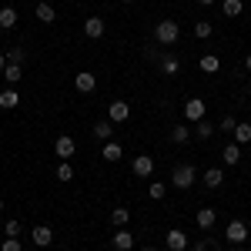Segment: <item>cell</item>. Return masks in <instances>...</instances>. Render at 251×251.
Here are the masks:
<instances>
[{
	"label": "cell",
	"mask_w": 251,
	"mask_h": 251,
	"mask_svg": "<svg viewBox=\"0 0 251 251\" xmlns=\"http://www.w3.org/2000/svg\"><path fill=\"white\" fill-rule=\"evenodd\" d=\"M177 37H181V27H177V20H157L154 40L161 44V47H171V44H177Z\"/></svg>",
	"instance_id": "6da1fadb"
},
{
	"label": "cell",
	"mask_w": 251,
	"mask_h": 251,
	"mask_svg": "<svg viewBox=\"0 0 251 251\" xmlns=\"http://www.w3.org/2000/svg\"><path fill=\"white\" fill-rule=\"evenodd\" d=\"M194 181H198V171H194V164H177L171 174V184L177 188V191H188V188H194Z\"/></svg>",
	"instance_id": "7a4b0ae2"
},
{
	"label": "cell",
	"mask_w": 251,
	"mask_h": 251,
	"mask_svg": "<svg viewBox=\"0 0 251 251\" xmlns=\"http://www.w3.org/2000/svg\"><path fill=\"white\" fill-rule=\"evenodd\" d=\"M225 238L231 241L234 248H241V245L251 238V231H248V225H245V221H238V218H234V221H228V228H225Z\"/></svg>",
	"instance_id": "3957f363"
},
{
	"label": "cell",
	"mask_w": 251,
	"mask_h": 251,
	"mask_svg": "<svg viewBox=\"0 0 251 251\" xmlns=\"http://www.w3.org/2000/svg\"><path fill=\"white\" fill-rule=\"evenodd\" d=\"M131 117V104L127 100H111V107H107V121L111 124H124Z\"/></svg>",
	"instance_id": "277c9868"
},
{
	"label": "cell",
	"mask_w": 251,
	"mask_h": 251,
	"mask_svg": "<svg viewBox=\"0 0 251 251\" xmlns=\"http://www.w3.org/2000/svg\"><path fill=\"white\" fill-rule=\"evenodd\" d=\"M54 151H57L60 161H71V157H74V151H77V141H74L71 134H60L57 144H54Z\"/></svg>",
	"instance_id": "5b68a950"
},
{
	"label": "cell",
	"mask_w": 251,
	"mask_h": 251,
	"mask_svg": "<svg viewBox=\"0 0 251 251\" xmlns=\"http://www.w3.org/2000/svg\"><path fill=\"white\" fill-rule=\"evenodd\" d=\"M204 111H208V107H204V100H201V97H191V100L184 104V117H188L191 124L204 121Z\"/></svg>",
	"instance_id": "8992f818"
},
{
	"label": "cell",
	"mask_w": 251,
	"mask_h": 251,
	"mask_svg": "<svg viewBox=\"0 0 251 251\" xmlns=\"http://www.w3.org/2000/svg\"><path fill=\"white\" fill-rule=\"evenodd\" d=\"M131 171H134L137 177H151V174H154V157L151 154H137L134 164H131Z\"/></svg>",
	"instance_id": "52a82bcc"
},
{
	"label": "cell",
	"mask_w": 251,
	"mask_h": 251,
	"mask_svg": "<svg viewBox=\"0 0 251 251\" xmlns=\"http://www.w3.org/2000/svg\"><path fill=\"white\" fill-rule=\"evenodd\" d=\"M30 241H34L37 248H47V245H54V231H50L47 225H37V228L30 231Z\"/></svg>",
	"instance_id": "ba28073f"
},
{
	"label": "cell",
	"mask_w": 251,
	"mask_h": 251,
	"mask_svg": "<svg viewBox=\"0 0 251 251\" xmlns=\"http://www.w3.org/2000/svg\"><path fill=\"white\" fill-rule=\"evenodd\" d=\"M164 241H168V248H171V251H184V248H188V234L181 231V228H171V231L164 234Z\"/></svg>",
	"instance_id": "9c48e42d"
},
{
	"label": "cell",
	"mask_w": 251,
	"mask_h": 251,
	"mask_svg": "<svg viewBox=\"0 0 251 251\" xmlns=\"http://www.w3.org/2000/svg\"><path fill=\"white\" fill-rule=\"evenodd\" d=\"M194 221H198V228H201V231H211L214 221H218V214H214V208H198Z\"/></svg>",
	"instance_id": "30bf717a"
},
{
	"label": "cell",
	"mask_w": 251,
	"mask_h": 251,
	"mask_svg": "<svg viewBox=\"0 0 251 251\" xmlns=\"http://www.w3.org/2000/svg\"><path fill=\"white\" fill-rule=\"evenodd\" d=\"M111 245H114L117 251H131V248H134V234L124 231V228H117V234L111 238Z\"/></svg>",
	"instance_id": "8fae6325"
},
{
	"label": "cell",
	"mask_w": 251,
	"mask_h": 251,
	"mask_svg": "<svg viewBox=\"0 0 251 251\" xmlns=\"http://www.w3.org/2000/svg\"><path fill=\"white\" fill-rule=\"evenodd\" d=\"M104 30H107V27H104V20H100V17H87V20H84V34H87L91 40L104 37Z\"/></svg>",
	"instance_id": "7c38bea8"
},
{
	"label": "cell",
	"mask_w": 251,
	"mask_h": 251,
	"mask_svg": "<svg viewBox=\"0 0 251 251\" xmlns=\"http://www.w3.org/2000/svg\"><path fill=\"white\" fill-rule=\"evenodd\" d=\"M74 87H77L80 94H91V91L97 87V77L91 74V71H84V74H77V77H74Z\"/></svg>",
	"instance_id": "4fadbf2b"
},
{
	"label": "cell",
	"mask_w": 251,
	"mask_h": 251,
	"mask_svg": "<svg viewBox=\"0 0 251 251\" xmlns=\"http://www.w3.org/2000/svg\"><path fill=\"white\" fill-rule=\"evenodd\" d=\"M34 14H37V20H40V24H54V20H57V14H54V7H50L47 0H37Z\"/></svg>",
	"instance_id": "5bb4252c"
},
{
	"label": "cell",
	"mask_w": 251,
	"mask_h": 251,
	"mask_svg": "<svg viewBox=\"0 0 251 251\" xmlns=\"http://www.w3.org/2000/svg\"><path fill=\"white\" fill-rule=\"evenodd\" d=\"M221 184H225V171H221V168H208V171H204V188H221Z\"/></svg>",
	"instance_id": "9a60e30c"
},
{
	"label": "cell",
	"mask_w": 251,
	"mask_h": 251,
	"mask_svg": "<svg viewBox=\"0 0 251 251\" xmlns=\"http://www.w3.org/2000/svg\"><path fill=\"white\" fill-rule=\"evenodd\" d=\"M17 104H20V94L14 91V87H7V91H0V107H3V111H14Z\"/></svg>",
	"instance_id": "2e32d148"
},
{
	"label": "cell",
	"mask_w": 251,
	"mask_h": 251,
	"mask_svg": "<svg viewBox=\"0 0 251 251\" xmlns=\"http://www.w3.org/2000/svg\"><path fill=\"white\" fill-rule=\"evenodd\" d=\"M0 27L3 30H14L17 27V10L14 7H0Z\"/></svg>",
	"instance_id": "e0dca14e"
},
{
	"label": "cell",
	"mask_w": 251,
	"mask_h": 251,
	"mask_svg": "<svg viewBox=\"0 0 251 251\" xmlns=\"http://www.w3.org/2000/svg\"><path fill=\"white\" fill-rule=\"evenodd\" d=\"M100 157L114 164V161H121V157H124V151H121V144H117V141H107V144H104V151H100Z\"/></svg>",
	"instance_id": "ac0fdd59"
},
{
	"label": "cell",
	"mask_w": 251,
	"mask_h": 251,
	"mask_svg": "<svg viewBox=\"0 0 251 251\" xmlns=\"http://www.w3.org/2000/svg\"><path fill=\"white\" fill-rule=\"evenodd\" d=\"M20 77H24V67H20V64H7V67H3V80H7V87H14Z\"/></svg>",
	"instance_id": "d6986e66"
},
{
	"label": "cell",
	"mask_w": 251,
	"mask_h": 251,
	"mask_svg": "<svg viewBox=\"0 0 251 251\" xmlns=\"http://www.w3.org/2000/svg\"><path fill=\"white\" fill-rule=\"evenodd\" d=\"M171 141L174 144H188V141H191V127H188V124H174L171 127Z\"/></svg>",
	"instance_id": "ffe728a7"
},
{
	"label": "cell",
	"mask_w": 251,
	"mask_h": 251,
	"mask_svg": "<svg viewBox=\"0 0 251 251\" xmlns=\"http://www.w3.org/2000/svg\"><path fill=\"white\" fill-rule=\"evenodd\" d=\"M114 127H117V124H111V121H97V124H94V137L111 141V137H114Z\"/></svg>",
	"instance_id": "44dd1931"
},
{
	"label": "cell",
	"mask_w": 251,
	"mask_h": 251,
	"mask_svg": "<svg viewBox=\"0 0 251 251\" xmlns=\"http://www.w3.org/2000/svg\"><path fill=\"white\" fill-rule=\"evenodd\" d=\"M198 67H201L204 74H218V67H221V60L214 57V54H204V57L198 60Z\"/></svg>",
	"instance_id": "7402d4cb"
},
{
	"label": "cell",
	"mask_w": 251,
	"mask_h": 251,
	"mask_svg": "<svg viewBox=\"0 0 251 251\" xmlns=\"http://www.w3.org/2000/svg\"><path fill=\"white\" fill-rule=\"evenodd\" d=\"M211 34H214L211 20H194V37H198V40H208Z\"/></svg>",
	"instance_id": "603a6c76"
},
{
	"label": "cell",
	"mask_w": 251,
	"mask_h": 251,
	"mask_svg": "<svg viewBox=\"0 0 251 251\" xmlns=\"http://www.w3.org/2000/svg\"><path fill=\"white\" fill-rule=\"evenodd\" d=\"M225 164H238L241 161V144H225Z\"/></svg>",
	"instance_id": "cb8c5ba5"
},
{
	"label": "cell",
	"mask_w": 251,
	"mask_h": 251,
	"mask_svg": "<svg viewBox=\"0 0 251 251\" xmlns=\"http://www.w3.org/2000/svg\"><path fill=\"white\" fill-rule=\"evenodd\" d=\"M127 221H131V211H127V208H114V211H111V225H114V228H124Z\"/></svg>",
	"instance_id": "d4e9b609"
},
{
	"label": "cell",
	"mask_w": 251,
	"mask_h": 251,
	"mask_svg": "<svg viewBox=\"0 0 251 251\" xmlns=\"http://www.w3.org/2000/svg\"><path fill=\"white\" fill-rule=\"evenodd\" d=\"M161 71H164V74H177V71H181V60L177 57H171V54H168V57H161Z\"/></svg>",
	"instance_id": "484cf974"
},
{
	"label": "cell",
	"mask_w": 251,
	"mask_h": 251,
	"mask_svg": "<svg viewBox=\"0 0 251 251\" xmlns=\"http://www.w3.org/2000/svg\"><path fill=\"white\" fill-rule=\"evenodd\" d=\"M234 144H251V124H238L234 127Z\"/></svg>",
	"instance_id": "4316f807"
},
{
	"label": "cell",
	"mask_w": 251,
	"mask_h": 251,
	"mask_svg": "<svg viewBox=\"0 0 251 251\" xmlns=\"http://www.w3.org/2000/svg\"><path fill=\"white\" fill-rule=\"evenodd\" d=\"M245 10V3L241 0H225V17H238Z\"/></svg>",
	"instance_id": "83f0119b"
},
{
	"label": "cell",
	"mask_w": 251,
	"mask_h": 251,
	"mask_svg": "<svg viewBox=\"0 0 251 251\" xmlns=\"http://www.w3.org/2000/svg\"><path fill=\"white\" fill-rule=\"evenodd\" d=\"M57 181H74V168H71L67 161H60V164H57Z\"/></svg>",
	"instance_id": "f1b7e54d"
},
{
	"label": "cell",
	"mask_w": 251,
	"mask_h": 251,
	"mask_svg": "<svg viewBox=\"0 0 251 251\" xmlns=\"http://www.w3.org/2000/svg\"><path fill=\"white\" fill-rule=\"evenodd\" d=\"M194 251H221V245H218L214 238H201V241L194 245Z\"/></svg>",
	"instance_id": "f546056e"
},
{
	"label": "cell",
	"mask_w": 251,
	"mask_h": 251,
	"mask_svg": "<svg viewBox=\"0 0 251 251\" xmlns=\"http://www.w3.org/2000/svg\"><path fill=\"white\" fill-rule=\"evenodd\" d=\"M211 134H214V124H211V121H198V137H201V141H208Z\"/></svg>",
	"instance_id": "4dcf8cb0"
},
{
	"label": "cell",
	"mask_w": 251,
	"mask_h": 251,
	"mask_svg": "<svg viewBox=\"0 0 251 251\" xmlns=\"http://www.w3.org/2000/svg\"><path fill=\"white\" fill-rule=\"evenodd\" d=\"M24 57H27L24 47H10V50H7V64H24Z\"/></svg>",
	"instance_id": "1f68e13d"
},
{
	"label": "cell",
	"mask_w": 251,
	"mask_h": 251,
	"mask_svg": "<svg viewBox=\"0 0 251 251\" xmlns=\"http://www.w3.org/2000/svg\"><path fill=\"white\" fill-rule=\"evenodd\" d=\"M218 127H221L225 134H234V127H238V121H234L231 114H225V117H221V124H218Z\"/></svg>",
	"instance_id": "d6a6232c"
},
{
	"label": "cell",
	"mask_w": 251,
	"mask_h": 251,
	"mask_svg": "<svg viewBox=\"0 0 251 251\" xmlns=\"http://www.w3.org/2000/svg\"><path fill=\"white\" fill-rule=\"evenodd\" d=\"M148 194H151V198H154V201H161V198H164V194H168V188H164V184H161V181H154V184H151V188H148Z\"/></svg>",
	"instance_id": "836d02e7"
},
{
	"label": "cell",
	"mask_w": 251,
	"mask_h": 251,
	"mask_svg": "<svg viewBox=\"0 0 251 251\" xmlns=\"http://www.w3.org/2000/svg\"><path fill=\"white\" fill-rule=\"evenodd\" d=\"M3 234H7V238H17V234H20V221H17V218H10V221H7Z\"/></svg>",
	"instance_id": "e575fe53"
},
{
	"label": "cell",
	"mask_w": 251,
	"mask_h": 251,
	"mask_svg": "<svg viewBox=\"0 0 251 251\" xmlns=\"http://www.w3.org/2000/svg\"><path fill=\"white\" fill-rule=\"evenodd\" d=\"M0 251H20V238H7V241L0 245Z\"/></svg>",
	"instance_id": "d590c367"
},
{
	"label": "cell",
	"mask_w": 251,
	"mask_h": 251,
	"mask_svg": "<svg viewBox=\"0 0 251 251\" xmlns=\"http://www.w3.org/2000/svg\"><path fill=\"white\" fill-rule=\"evenodd\" d=\"M3 67H7V54H0V74H3Z\"/></svg>",
	"instance_id": "8d00e7d4"
},
{
	"label": "cell",
	"mask_w": 251,
	"mask_h": 251,
	"mask_svg": "<svg viewBox=\"0 0 251 251\" xmlns=\"http://www.w3.org/2000/svg\"><path fill=\"white\" fill-rule=\"evenodd\" d=\"M245 67H248V71H251V54H248V57H245Z\"/></svg>",
	"instance_id": "74e56055"
},
{
	"label": "cell",
	"mask_w": 251,
	"mask_h": 251,
	"mask_svg": "<svg viewBox=\"0 0 251 251\" xmlns=\"http://www.w3.org/2000/svg\"><path fill=\"white\" fill-rule=\"evenodd\" d=\"M141 251H157V248H151V245H144V248H141Z\"/></svg>",
	"instance_id": "f35d334b"
},
{
	"label": "cell",
	"mask_w": 251,
	"mask_h": 251,
	"mask_svg": "<svg viewBox=\"0 0 251 251\" xmlns=\"http://www.w3.org/2000/svg\"><path fill=\"white\" fill-rule=\"evenodd\" d=\"M198 3H204V7H208V3H214V0H198Z\"/></svg>",
	"instance_id": "ab89813d"
},
{
	"label": "cell",
	"mask_w": 251,
	"mask_h": 251,
	"mask_svg": "<svg viewBox=\"0 0 251 251\" xmlns=\"http://www.w3.org/2000/svg\"><path fill=\"white\" fill-rule=\"evenodd\" d=\"M121 3H134V0H121Z\"/></svg>",
	"instance_id": "60d3db41"
},
{
	"label": "cell",
	"mask_w": 251,
	"mask_h": 251,
	"mask_svg": "<svg viewBox=\"0 0 251 251\" xmlns=\"http://www.w3.org/2000/svg\"><path fill=\"white\" fill-rule=\"evenodd\" d=\"M234 251H245V248H234Z\"/></svg>",
	"instance_id": "b9f144b4"
},
{
	"label": "cell",
	"mask_w": 251,
	"mask_h": 251,
	"mask_svg": "<svg viewBox=\"0 0 251 251\" xmlns=\"http://www.w3.org/2000/svg\"><path fill=\"white\" fill-rule=\"evenodd\" d=\"M0 208H3V201H0Z\"/></svg>",
	"instance_id": "7bdbcfd3"
}]
</instances>
